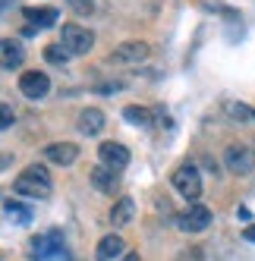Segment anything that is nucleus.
Wrapping results in <instances>:
<instances>
[{
	"instance_id": "1",
	"label": "nucleus",
	"mask_w": 255,
	"mask_h": 261,
	"mask_svg": "<svg viewBox=\"0 0 255 261\" xmlns=\"http://www.w3.org/2000/svg\"><path fill=\"white\" fill-rule=\"evenodd\" d=\"M13 192L22 198H47L54 192V179L47 173V167L41 164H29L26 170L13 179Z\"/></svg>"
},
{
	"instance_id": "2",
	"label": "nucleus",
	"mask_w": 255,
	"mask_h": 261,
	"mask_svg": "<svg viewBox=\"0 0 255 261\" xmlns=\"http://www.w3.org/2000/svg\"><path fill=\"white\" fill-rule=\"evenodd\" d=\"M29 255L35 261H66V242L60 230H44L29 239Z\"/></svg>"
},
{
	"instance_id": "3",
	"label": "nucleus",
	"mask_w": 255,
	"mask_h": 261,
	"mask_svg": "<svg viewBox=\"0 0 255 261\" xmlns=\"http://www.w3.org/2000/svg\"><path fill=\"white\" fill-rule=\"evenodd\" d=\"M170 182L189 204H198V198H202V173H198L195 164H180L170 176Z\"/></svg>"
},
{
	"instance_id": "4",
	"label": "nucleus",
	"mask_w": 255,
	"mask_h": 261,
	"mask_svg": "<svg viewBox=\"0 0 255 261\" xmlns=\"http://www.w3.org/2000/svg\"><path fill=\"white\" fill-rule=\"evenodd\" d=\"M60 44H63V50L69 57H85V54L95 47V32L85 29V25L69 22V25L60 29Z\"/></svg>"
},
{
	"instance_id": "5",
	"label": "nucleus",
	"mask_w": 255,
	"mask_h": 261,
	"mask_svg": "<svg viewBox=\"0 0 255 261\" xmlns=\"http://www.w3.org/2000/svg\"><path fill=\"white\" fill-rule=\"evenodd\" d=\"M211 211L205 208V204H189L186 211H180L176 217H173V227L180 230V233H205L208 227H211Z\"/></svg>"
},
{
	"instance_id": "6",
	"label": "nucleus",
	"mask_w": 255,
	"mask_h": 261,
	"mask_svg": "<svg viewBox=\"0 0 255 261\" xmlns=\"http://www.w3.org/2000/svg\"><path fill=\"white\" fill-rule=\"evenodd\" d=\"M224 167L230 173H236V176H246L255 167V151L246 148V145H227L224 148Z\"/></svg>"
},
{
	"instance_id": "7",
	"label": "nucleus",
	"mask_w": 255,
	"mask_h": 261,
	"mask_svg": "<svg viewBox=\"0 0 255 261\" xmlns=\"http://www.w3.org/2000/svg\"><path fill=\"white\" fill-rule=\"evenodd\" d=\"M148 44L145 41H123L120 47H114L111 54H107V60L111 63H123V66H136V63H142L145 57H148Z\"/></svg>"
},
{
	"instance_id": "8",
	"label": "nucleus",
	"mask_w": 255,
	"mask_h": 261,
	"mask_svg": "<svg viewBox=\"0 0 255 261\" xmlns=\"http://www.w3.org/2000/svg\"><path fill=\"white\" fill-rule=\"evenodd\" d=\"M19 91H22L29 101H41V98H47V91H50L47 72H38V69L22 72V76H19Z\"/></svg>"
},
{
	"instance_id": "9",
	"label": "nucleus",
	"mask_w": 255,
	"mask_h": 261,
	"mask_svg": "<svg viewBox=\"0 0 255 261\" xmlns=\"http://www.w3.org/2000/svg\"><path fill=\"white\" fill-rule=\"evenodd\" d=\"M98 161L104 164V167H111V170H126L130 167V148L126 145H120V142H104L101 148H98Z\"/></svg>"
},
{
	"instance_id": "10",
	"label": "nucleus",
	"mask_w": 255,
	"mask_h": 261,
	"mask_svg": "<svg viewBox=\"0 0 255 261\" xmlns=\"http://www.w3.org/2000/svg\"><path fill=\"white\" fill-rule=\"evenodd\" d=\"M76 126H79V133L82 136H101L104 133V126H107V117H104V110H98V107H85L82 114L76 117Z\"/></svg>"
},
{
	"instance_id": "11",
	"label": "nucleus",
	"mask_w": 255,
	"mask_h": 261,
	"mask_svg": "<svg viewBox=\"0 0 255 261\" xmlns=\"http://www.w3.org/2000/svg\"><path fill=\"white\" fill-rule=\"evenodd\" d=\"M44 158L50 164H57V167H69V164H76V158H79V145L76 142H50L44 148Z\"/></svg>"
},
{
	"instance_id": "12",
	"label": "nucleus",
	"mask_w": 255,
	"mask_h": 261,
	"mask_svg": "<svg viewBox=\"0 0 255 261\" xmlns=\"http://www.w3.org/2000/svg\"><path fill=\"white\" fill-rule=\"evenodd\" d=\"M26 60V47L19 38H0V69H16Z\"/></svg>"
},
{
	"instance_id": "13",
	"label": "nucleus",
	"mask_w": 255,
	"mask_h": 261,
	"mask_svg": "<svg viewBox=\"0 0 255 261\" xmlns=\"http://www.w3.org/2000/svg\"><path fill=\"white\" fill-rule=\"evenodd\" d=\"M88 179H92V186H95L98 192H104V195H114L117 186H120L117 170H111V167H104V164L92 167V170H88Z\"/></svg>"
},
{
	"instance_id": "14",
	"label": "nucleus",
	"mask_w": 255,
	"mask_h": 261,
	"mask_svg": "<svg viewBox=\"0 0 255 261\" xmlns=\"http://www.w3.org/2000/svg\"><path fill=\"white\" fill-rule=\"evenodd\" d=\"M126 255V242L120 233H107L98 239V249H95V258L98 261H114V258H123Z\"/></svg>"
},
{
	"instance_id": "15",
	"label": "nucleus",
	"mask_w": 255,
	"mask_h": 261,
	"mask_svg": "<svg viewBox=\"0 0 255 261\" xmlns=\"http://www.w3.org/2000/svg\"><path fill=\"white\" fill-rule=\"evenodd\" d=\"M22 16L35 29H50V25H57V19H60L57 7H22Z\"/></svg>"
},
{
	"instance_id": "16",
	"label": "nucleus",
	"mask_w": 255,
	"mask_h": 261,
	"mask_svg": "<svg viewBox=\"0 0 255 261\" xmlns=\"http://www.w3.org/2000/svg\"><path fill=\"white\" fill-rule=\"evenodd\" d=\"M133 214H136V201L130 195H123L114 201V208H111V223L120 230V227H130L133 223Z\"/></svg>"
},
{
	"instance_id": "17",
	"label": "nucleus",
	"mask_w": 255,
	"mask_h": 261,
	"mask_svg": "<svg viewBox=\"0 0 255 261\" xmlns=\"http://www.w3.org/2000/svg\"><path fill=\"white\" fill-rule=\"evenodd\" d=\"M123 120L133 123V126H151L155 123V114L148 107H139V104H126L123 107Z\"/></svg>"
},
{
	"instance_id": "18",
	"label": "nucleus",
	"mask_w": 255,
	"mask_h": 261,
	"mask_svg": "<svg viewBox=\"0 0 255 261\" xmlns=\"http://www.w3.org/2000/svg\"><path fill=\"white\" fill-rule=\"evenodd\" d=\"M4 211H7V217L19 220V223H29L32 220V211L26 208V204H19V201H4Z\"/></svg>"
},
{
	"instance_id": "19",
	"label": "nucleus",
	"mask_w": 255,
	"mask_h": 261,
	"mask_svg": "<svg viewBox=\"0 0 255 261\" xmlns=\"http://www.w3.org/2000/svg\"><path fill=\"white\" fill-rule=\"evenodd\" d=\"M44 60L54 63V66H63V63L69 60V54L63 50V44H47V47H44Z\"/></svg>"
},
{
	"instance_id": "20",
	"label": "nucleus",
	"mask_w": 255,
	"mask_h": 261,
	"mask_svg": "<svg viewBox=\"0 0 255 261\" xmlns=\"http://www.w3.org/2000/svg\"><path fill=\"white\" fill-rule=\"evenodd\" d=\"M66 7L76 16H92L95 13V0H66Z\"/></svg>"
},
{
	"instance_id": "21",
	"label": "nucleus",
	"mask_w": 255,
	"mask_h": 261,
	"mask_svg": "<svg viewBox=\"0 0 255 261\" xmlns=\"http://www.w3.org/2000/svg\"><path fill=\"white\" fill-rule=\"evenodd\" d=\"M176 261H205V252H202V246H186L176 255Z\"/></svg>"
},
{
	"instance_id": "22",
	"label": "nucleus",
	"mask_w": 255,
	"mask_h": 261,
	"mask_svg": "<svg viewBox=\"0 0 255 261\" xmlns=\"http://www.w3.org/2000/svg\"><path fill=\"white\" fill-rule=\"evenodd\" d=\"M13 123H16L13 107H10V104H0V129H10Z\"/></svg>"
},
{
	"instance_id": "23",
	"label": "nucleus",
	"mask_w": 255,
	"mask_h": 261,
	"mask_svg": "<svg viewBox=\"0 0 255 261\" xmlns=\"http://www.w3.org/2000/svg\"><path fill=\"white\" fill-rule=\"evenodd\" d=\"M227 110H230L233 117H252V110L246 104H227Z\"/></svg>"
},
{
	"instance_id": "24",
	"label": "nucleus",
	"mask_w": 255,
	"mask_h": 261,
	"mask_svg": "<svg viewBox=\"0 0 255 261\" xmlns=\"http://www.w3.org/2000/svg\"><path fill=\"white\" fill-rule=\"evenodd\" d=\"M243 239H246V242H255V223H252V227H246V230H243Z\"/></svg>"
},
{
	"instance_id": "25",
	"label": "nucleus",
	"mask_w": 255,
	"mask_h": 261,
	"mask_svg": "<svg viewBox=\"0 0 255 261\" xmlns=\"http://www.w3.org/2000/svg\"><path fill=\"white\" fill-rule=\"evenodd\" d=\"M120 261H142V258H139V255H136V252H126V255H123V258H120Z\"/></svg>"
}]
</instances>
